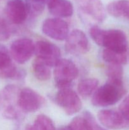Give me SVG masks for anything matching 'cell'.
I'll return each mask as SVG.
<instances>
[{
	"label": "cell",
	"instance_id": "6da1fadb",
	"mask_svg": "<svg viewBox=\"0 0 129 130\" xmlns=\"http://www.w3.org/2000/svg\"><path fill=\"white\" fill-rule=\"evenodd\" d=\"M90 35L98 45L120 54H126L128 41L126 34L120 29L104 30L98 26L92 27Z\"/></svg>",
	"mask_w": 129,
	"mask_h": 130
},
{
	"label": "cell",
	"instance_id": "7a4b0ae2",
	"mask_svg": "<svg viewBox=\"0 0 129 130\" xmlns=\"http://www.w3.org/2000/svg\"><path fill=\"white\" fill-rule=\"evenodd\" d=\"M125 94L123 81L107 82L98 88L94 93L92 103L96 107H108L118 102Z\"/></svg>",
	"mask_w": 129,
	"mask_h": 130
},
{
	"label": "cell",
	"instance_id": "3957f363",
	"mask_svg": "<svg viewBox=\"0 0 129 130\" xmlns=\"http://www.w3.org/2000/svg\"><path fill=\"white\" fill-rule=\"evenodd\" d=\"M18 88L13 85L5 86L0 92V112L8 119H18L20 110L18 105Z\"/></svg>",
	"mask_w": 129,
	"mask_h": 130
},
{
	"label": "cell",
	"instance_id": "277c9868",
	"mask_svg": "<svg viewBox=\"0 0 129 130\" xmlns=\"http://www.w3.org/2000/svg\"><path fill=\"white\" fill-rule=\"evenodd\" d=\"M54 67V77L57 87L59 89L70 88L73 80L79 73L76 65L70 60L60 59Z\"/></svg>",
	"mask_w": 129,
	"mask_h": 130
},
{
	"label": "cell",
	"instance_id": "5b68a950",
	"mask_svg": "<svg viewBox=\"0 0 129 130\" xmlns=\"http://www.w3.org/2000/svg\"><path fill=\"white\" fill-rule=\"evenodd\" d=\"M55 101L58 106L70 116L78 112L82 107L78 95L71 88L59 89L55 96Z\"/></svg>",
	"mask_w": 129,
	"mask_h": 130
},
{
	"label": "cell",
	"instance_id": "8992f818",
	"mask_svg": "<svg viewBox=\"0 0 129 130\" xmlns=\"http://www.w3.org/2000/svg\"><path fill=\"white\" fill-rule=\"evenodd\" d=\"M35 51V44L29 38L16 39L10 46V55L19 64H23L29 60Z\"/></svg>",
	"mask_w": 129,
	"mask_h": 130
},
{
	"label": "cell",
	"instance_id": "52a82bcc",
	"mask_svg": "<svg viewBox=\"0 0 129 130\" xmlns=\"http://www.w3.org/2000/svg\"><path fill=\"white\" fill-rule=\"evenodd\" d=\"M43 33L50 38L57 41L66 39L69 34L68 23L60 18H49L43 22Z\"/></svg>",
	"mask_w": 129,
	"mask_h": 130
},
{
	"label": "cell",
	"instance_id": "ba28073f",
	"mask_svg": "<svg viewBox=\"0 0 129 130\" xmlns=\"http://www.w3.org/2000/svg\"><path fill=\"white\" fill-rule=\"evenodd\" d=\"M36 58L45 62L50 67H54L61 59L60 49L47 41H39L35 44Z\"/></svg>",
	"mask_w": 129,
	"mask_h": 130
},
{
	"label": "cell",
	"instance_id": "9c48e42d",
	"mask_svg": "<svg viewBox=\"0 0 129 130\" xmlns=\"http://www.w3.org/2000/svg\"><path fill=\"white\" fill-rule=\"evenodd\" d=\"M44 100L35 90L25 88L20 91L18 105L21 111L25 113L34 112L42 106Z\"/></svg>",
	"mask_w": 129,
	"mask_h": 130
},
{
	"label": "cell",
	"instance_id": "30bf717a",
	"mask_svg": "<svg viewBox=\"0 0 129 130\" xmlns=\"http://www.w3.org/2000/svg\"><path fill=\"white\" fill-rule=\"evenodd\" d=\"M90 45L87 36L82 30H72L66 39L65 49L72 55L85 54L89 50Z\"/></svg>",
	"mask_w": 129,
	"mask_h": 130
},
{
	"label": "cell",
	"instance_id": "8fae6325",
	"mask_svg": "<svg viewBox=\"0 0 129 130\" xmlns=\"http://www.w3.org/2000/svg\"><path fill=\"white\" fill-rule=\"evenodd\" d=\"M97 118L100 123L109 129H121L129 126V122L119 110L103 109L97 113Z\"/></svg>",
	"mask_w": 129,
	"mask_h": 130
},
{
	"label": "cell",
	"instance_id": "7c38bea8",
	"mask_svg": "<svg viewBox=\"0 0 129 130\" xmlns=\"http://www.w3.org/2000/svg\"><path fill=\"white\" fill-rule=\"evenodd\" d=\"M5 13L9 20L15 25L23 24L29 15L26 5L22 0H10L5 7Z\"/></svg>",
	"mask_w": 129,
	"mask_h": 130
},
{
	"label": "cell",
	"instance_id": "4fadbf2b",
	"mask_svg": "<svg viewBox=\"0 0 129 130\" xmlns=\"http://www.w3.org/2000/svg\"><path fill=\"white\" fill-rule=\"evenodd\" d=\"M77 5L84 13L97 22L106 18V10L101 0H76Z\"/></svg>",
	"mask_w": 129,
	"mask_h": 130
},
{
	"label": "cell",
	"instance_id": "5bb4252c",
	"mask_svg": "<svg viewBox=\"0 0 129 130\" xmlns=\"http://www.w3.org/2000/svg\"><path fill=\"white\" fill-rule=\"evenodd\" d=\"M49 11L57 18L69 17L73 15V6L68 0H45Z\"/></svg>",
	"mask_w": 129,
	"mask_h": 130
},
{
	"label": "cell",
	"instance_id": "9a60e30c",
	"mask_svg": "<svg viewBox=\"0 0 129 130\" xmlns=\"http://www.w3.org/2000/svg\"><path fill=\"white\" fill-rule=\"evenodd\" d=\"M107 12L111 16L129 20V1L118 0L108 5Z\"/></svg>",
	"mask_w": 129,
	"mask_h": 130
},
{
	"label": "cell",
	"instance_id": "2e32d148",
	"mask_svg": "<svg viewBox=\"0 0 129 130\" xmlns=\"http://www.w3.org/2000/svg\"><path fill=\"white\" fill-rule=\"evenodd\" d=\"M99 81L96 78H86L82 80L77 86L78 93L82 97L88 98L94 93L98 88Z\"/></svg>",
	"mask_w": 129,
	"mask_h": 130
},
{
	"label": "cell",
	"instance_id": "e0dca14e",
	"mask_svg": "<svg viewBox=\"0 0 129 130\" xmlns=\"http://www.w3.org/2000/svg\"><path fill=\"white\" fill-rule=\"evenodd\" d=\"M32 70L34 76L40 81H47L51 76L50 67L37 58L33 62Z\"/></svg>",
	"mask_w": 129,
	"mask_h": 130
},
{
	"label": "cell",
	"instance_id": "ac0fdd59",
	"mask_svg": "<svg viewBox=\"0 0 129 130\" xmlns=\"http://www.w3.org/2000/svg\"><path fill=\"white\" fill-rule=\"evenodd\" d=\"M102 57L105 62L113 64L123 65L126 63L127 55L126 54H120L105 48L102 53Z\"/></svg>",
	"mask_w": 129,
	"mask_h": 130
},
{
	"label": "cell",
	"instance_id": "d6986e66",
	"mask_svg": "<svg viewBox=\"0 0 129 130\" xmlns=\"http://www.w3.org/2000/svg\"><path fill=\"white\" fill-rule=\"evenodd\" d=\"M28 15L35 18L40 15L45 8V0H25Z\"/></svg>",
	"mask_w": 129,
	"mask_h": 130
},
{
	"label": "cell",
	"instance_id": "ffe728a7",
	"mask_svg": "<svg viewBox=\"0 0 129 130\" xmlns=\"http://www.w3.org/2000/svg\"><path fill=\"white\" fill-rule=\"evenodd\" d=\"M32 127L34 130H55L53 121L44 114L37 116Z\"/></svg>",
	"mask_w": 129,
	"mask_h": 130
},
{
	"label": "cell",
	"instance_id": "44dd1931",
	"mask_svg": "<svg viewBox=\"0 0 129 130\" xmlns=\"http://www.w3.org/2000/svg\"><path fill=\"white\" fill-rule=\"evenodd\" d=\"M109 81H123V69L121 65L109 63L106 71Z\"/></svg>",
	"mask_w": 129,
	"mask_h": 130
},
{
	"label": "cell",
	"instance_id": "7402d4cb",
	"mask_svg": "<svg viewBox=\"0 0 129 130\" xmlns=\"http://www.w3.org/2000/svg\"><path fill=\"white\" fill-rule=\"evenodd\" d=\"M11 57L6 47L0 44V72L6 70L13 64Z\"/></svg>",
	"mask_w": 129,
	"mask_h": 130
},
{
	"label": "cell",
	"instance_id": "603a6c76",
	"mask_svg": "<svg viewBox=\"0 0 129 130\" xmlns=\"http://www.w3.org/2000/svg\"><path fill=\"white\" fill-rule=\"evenodd\" d=\"M69 126L72 130H91L89 123L84 116L74 118Z\"/></svg>",
	"mask_w": 129,
	"mask_h": 130
},
{
	"label": "cell",
	"instance_id": "cb8c5ba5",
	"mask_svg": "<svg viewBox=\"0 0 129 130\" xmlns=\"http://www.w3.org/2000/svg\"><path fill=\"white\" fill-rule=\"evenodd\" d=\"M83 116H84L86 118V119L88 121L91 130H107L106 129H105L104 128H103V127L101 126L97 123V122L95 119L94 117L89 112H85L83 114Z\"/></svg>",
	"mask_w": 129,
	"mask_h": 130
},
{
	"label": "cell",
	"instance_id": "d4e9b609",
	"mask_svg": "<svg viewBox=\"0 0 129 130\" xmlns=\"http://www.w3.org/2000/svg\"><path fill=\"white\" fill-rule=\"evenodd\" d=\"M10 38V29L6 22L0 17V41H5Z\"/></svg>",
	"mask_w": 129,
	"mask_h": 130
},
{
	"label": "cell",
	"instance_id": "484cf974",
	"mask_svg": "<svg viewBox=\"0 0 129 130\" xmlns=\"http://www.w3.org/2000/svg\"><path fill=\"white\" fill-rule=\"evenodd\" d=\"M118 110L129 122V95L123 100L119 107Z\"/></svg>",
	"mask_w": 129,
	"mask_h": 130
},
{
	"label": "cell",
	"instance_id": "4316f807",
	"mask_svg": "<svg viewBox=\"0 0 129 130\" xmlns=\"http://www.w3.org/2000/svg\"><path fill=\"white\" fill-rule=\"evenodd\" d=\"M57 130H72L70 126H61L58 128Z\"/></svg>",
	"mask_w": 129,
	"mask_h": 130
},
{
	"label": "cell",
	"instance_id": "83f0119b",
	"mask_svg": "<svg viewBox=\"0 0 129 130\" xmlns=\"http://www.w3.org/2000/svg\"><path fill=\"white\" fill-rule=\"evenodd\" d=\"M24 130H34V129H33L32 125H27Z\"/></svg>",
	"mask_w": 129,
	"mask_h": 130
},
{
	"label": "cell",
	"instance_id": "f1b7e54d",
	"mask_svg": "<svg viewBox=\"0 0 129 130\" xmlns=\"http://www.w3.org/2000/svg\"><path fill=\"white\" fill-rule=\"evenodd\" d=\"M1 0H0V2H1Z\"/></svg>",
	"mask_w": 129,
	"mask_h": 130
}]
</instances>
